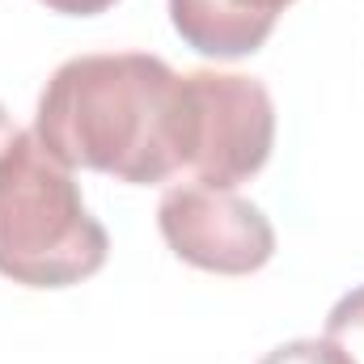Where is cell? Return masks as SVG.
Instances as JSON below:
<instances>
[{"label":"cell","instance_id":"6da1fadb","mask_svg":"<svg viewBox=\"0 0 364 364\" xmlns=\"http://www.w3.org/2000/svg\"><path fill=\"white\" fill-rule=\"evenodd\" d=\"M34 136L68 170L166 182L186 170V81L149 51L64 60L38 93Z\"/></svg>","mask_w":364,"mask_h":364},{"label":"cell","instance_id":"7a4b0ae2","mask_svg":"<svg viewBox=\"0 0 364 364\" xmlns=\"http://www.w3.org/2000/svg\"><path fill=\"white\" fill-rule=\"evenodd\" d=\"M110 237L81 186L34 132L0 157V275L26 288H73L106 267Z\"/></svg>","mask_w":364,"mask_h":364},{"label":"cell","instance_id":"3957f363","mask_svg":"<svg viewBox=\"0 0 364 364\" xmlns=\"http://www.w3.org/2000/svg\"><path fill=\"white\" fill-rule=\"evenodd\" d=\"M186 170L195 182L233 191L250 182L275 149V102L242 73H186Z\"/></svg>","mask_w":364,"mask_h":364},{"label":"cell","instance_id":"277c9868","mask_svg":"<svg viewBox=\"0 0 364 364\" xmlns=\"http://www.w3.org/2000/svg\"><path fill=\"white\" fill-rule=\"evenodd\" d=\"M157 229L182 263L212 275H255L275 255V229L263 208L203 182L170 186L161 195Z\"/></svg>","mask_w":364,"mask_h":364},{"label":"cell","instance_id":"5b68a950","mask_svg":"<svg viewBox=\"0 0 364 364\" xmlns=\"http://www.w3.org/2000/svg\"><path fill=\"white\" fill-rule=\"evenodd\" d=\"M322 339H331L352 364H364V284L335 301V309L326 314Z\"/></svg>","mask_w":364,"mask_h":364},{"label":"cell","instance_id":"8992f818","mask_svg":"<svg viewBox=\"0 0 364 364\" xmlns=\"http://www.w3.org/2000/svg\"><path fill=\"white\" fill-rule=\"evenodd\" d=\"M199 4H203V9H212V13H220L225 21H237V26L259 30V34H267V38H272L279 13H284L292 0H199Z\"/></svg>","mask_w":364,"mask_h":364},{"label":"cell","instance_id":"52a82bcc","mask_svg":"<svg viewBox=\"0 0 364 364\" xmlns=\"http://www.w3.org/2000/svg\"><path fill=\"white\" fill-rule=\"evenodd\" d=\"M259 364H352L331 339H292L272 348Z\"/></svg>","mask_w":364,"mask_h":364},{"label":"cell","instance_id":"ba28073f","mask_svg":"<svg viewBox=\"0 0 364 364\" xmlns=\"http://www.w3.org/2000/svg\"><path fill=\"white\" fill-rule=\"evenodd\" d=\"M51 13H64V17H97V13H106L110 4H119V0H43Z\"/></svg>","mask_w":364,"mask_h":364},{"label":"cell","instance_id":"9c48e42d","mask_svg":"<svg viewBox=\"0 0 364 364\" xmlns=\"http://www.w3.org/2000/svg\"><path fill=\"white\" fill-rule=\"evenodd\" d=\"M13 140H17V123H13V114L0 106V157H4V149H9Z\"/></svg>","mask_w":364,"mask_h":364}]
</instances>
